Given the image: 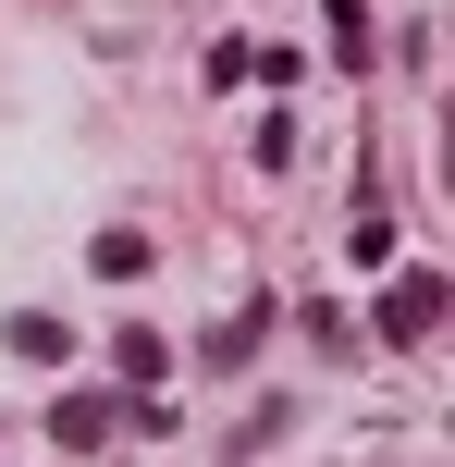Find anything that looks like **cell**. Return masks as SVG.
Masks as SVG:
<instances>
[{"label":"cell","instance_id":"1","mask_svg":"<svg viewBox=\"0 0 455 467\" xmlns=\"http://www.w3.org/2000/svg\"><path fill=\"white\" fill-rule=\"evenodd\" d=\"M431 320H443V283L431 271H394L382 283V345H431Z\"/></svg>","mask_w":455,"mask_h":467},{"label":"cell","instance_id":"2","mask_svg":"<svg viewBox=\"0 0 455 467\" xmlns=\"http://www.w3.org/2000/svg\"><path fill=\"white\" fill-rule=\"evenodd\" d=\"M111 431H123V406H111V394H62V406H49V443H62V455H98Z\"/></svg>","mask_w":455,"mask_h":467},{"label":"cell","instance_id":"3","mask_svg":"<svg viewBox=\"0 0 455 467\" xmlns=\"http://www.w3.org/2000/svg\"><path fill=\"white\" fill-rule=\"evenodd\" d=\"M87 258H98V283H136V271H148V234H136V222H111Z\"/></svg>","mask_w":455,"mask_h":467},{"label":"cell","instance_id":"4","mask_svg":"<svg viewBox=\"0 0 455 467\" xmlns=\"http://www.w3.org/2000/svg\"><path fill=\"white\" fill-rule=\"evenodd\" d=\"M111 369L123 381H172V345H160V332H111Z\"/></svg>","mask_w":455,"mask_h":467},{"label":"cell","instance_id":"5","mask_svg":"<svg viewBox=\"0 0 455 467\" xmlns=\"http://www.w3.org/2000/svg\"><path fill=\"white\" fill-rule=\"evenodd\" d=\"M345 258H357V271H394V222L382 210H345Z\"/></svg>","mask_w":455,"mask_h":467},{"label":"cell","instance_id":"6","mask_svg":"<svg viewBox=\"0 0 455 467\" xmlns=\"http://www.w3.org/2000/svg\"><path fill=\"white\" fill-rule=\"evenodd\" d=\"M259 332H271V296H259V307H234V320H222V332H210V369H234V357H246V345H259Z\"/></svg>","mask_w":455,"mask_h":467},{"label":"cell","instance_id":"7","mask_svg":"<svg viewBox=\"0 0 455 467\" xmlns=\"http://www.w3.org/2000/svg\"><path fill=\"white\" fill-rule=\"evenodd\" d=\"M13 357H25V369H49V357H62V320H49V307H25V320H13Z\"/></svg>","mask_w":455,"mask_h":467},{"label":"cell","instance_id":"8","mask_svg":"<svg viewBox=\"0 0 455 467\" xmlns=\"http://www.w3.org/2000/svg\"><path fill=\"white\" fill-rule=\"evenodd\" d=\"M320 13H333V49L357 62V49H369V0H320Z\"/></svg>","mask_w":455,"mask_h":467}]
</instances>
